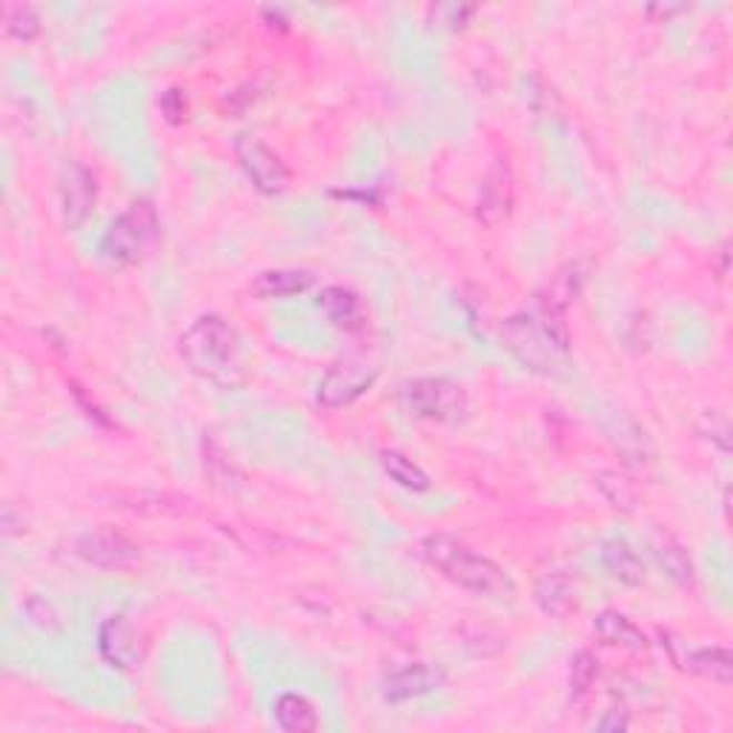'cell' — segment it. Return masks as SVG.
<instances>
[{"instance_id":"obj_9","label":"cell","mask_w":733,"mask_h":733,"mask_svg":"<svg viewBox=\"0 0 733 733\" xmlns=\"http://www.w3.org/2000/svg\"><path fill=\"white\" fill-rule=\"evenodd\" d=\"M78 556L96 568H103V571H123V568L138 564V548L121 533L98 530V533H87L78 542Z\"/></svg>"},{"instance_id":"obj_16","label":"cell","mask_w":733,"mask_h":733,"mask_svg":"<svg viewBox=\"0 0 733 733\" xmlns=\"http://www.w3.org/2000/svg\"><path fill=\"white\" fill-rule=\"evenodd\" d=\"M536 604L542 608V613L553 619L571 616L573 608H576V591H573L571 579L564 573H548V576L539 579Z\"/></svg>"},{"instance_id":"obj_2","label":"cell","mask_w":733,"mask_h":733,"mask_svg":"<svg viewBox=\"0 0 733 733\" xmlns=\"http://www.w3.org/2000/svg\"><path fill=\"white\" fill-rule=\"evenodd\" d=\"M421 550H424V559H428L444 579H450V582L464 588V591L475 593V596H516V584L504 573V568H499L493 559H488L484 553H479V550L468 548V544L439 533V536L424 539Z\"/></svg>"},{"instance_id":"obj_10","label":"cell","mask_w":733,"mask_h":733,"mask_svg":"<svg viewBox=\"0 0 733 733\" xmlns=\"http://www.w3.org/2000/svg\"><path fill=\"white\" fill-rule=\"evenodd\" d=\"M444 685V673L433 665H424V662H415V665H404L399 671H393L381 685V696L384 702H410L419 700V696H428V693L439 691Z\"/></svg>"},{"instance_id":"obj_3","label":"cell","mask_w":733,"mask_h":733,"mask_svg":"<svg viewBox=\"0 0 733 733\" xmlns=\"http://www.w3.org/2000/svg\"><path fill=\"white\" fill-rule=\"evenodd\" d=\"M401 401L415 419H428L435 424H459L468 419L470 401L462 384L450 379H415L401 388Z\"/></svg>"},{"instance_id":"obj_6","label":"cell","mask_w":733,"mask_h":733,"mask_svg":"<svg viewBox=\"0 0 733 733\" xmlns=\"http://www.w3.org/2000/svg\"><path fill=\"white\" fill-rule=\"evenodd\" d=\"M235 158L252 187L264 195H281L290 187V170L275 150L252 135L235 138Z\"/></svg>"},{"instance_id":"obj_20","label":"cell","mask_w":733,"mask_h":733,"mask_svg":"<svg viewBox=\"0 0 733 733\" xmlns=\"http://www.w3.org/2000/svg\"><path fill=\"white\" fill-rule=\"evenodd\" d=\"M653 556H656V562L662 564V571H665L673 582L685 584V588L693 584L691 556H687L685 548H682L671 533H656V536H653Z\"/></svg>"},{"instance_id":"obj_21","label":"cell","mask_w":733,"mask_h":733,"mask_svg":"<svg viewBox=\"0 0 733 733\" xmlns=\"http://www.w3.org/2000/svg\"><path fill=\"white\" fill-rule=\"evenodd\" d=\"M381 468H384V473H388L399 488L413 490V493H424V490L430 488V475L424 473L413 459L399 453V450H384V453H381Z\"/></svg>"},{"instance_id":"obj_18","label":"cell","mask_w":733,"mask_h":733,"mask_svg":"<svg viewBox=\"0 0 733 733\" xmlns=\"http://www.w3.org/2000/svg\"><path fill=\"white\" fill-rule=\"evenodd\" d=\"M596 633L602 642L608 645H619L627 647V651H645L647 647V636L642 633V627H636L625 613L619 611H602L596 616Z\"/></svg>"},{"instance_id":"obj_13","label":"cell","mask_w":733,"mask_h":733,"mask_svg":"<svg viewBox=\"0 0 733 733\" xmlns=\"http://www.w3.org/2000/svg\"><path fill=\"white\" fill-rule=\"evenodd\" d=\"M602 564L604 571L611 573L619 584H627V588L645 584V562H642V556L625 539H608V542H602Z\"/></svg>"},{"instance_id":"obj_19","label":"cell","mask_w":733,"mask_h":733,"mask_svg":"<svg viewBox=\"0 0 733 733\" xmlns=\"http://www.w3.org/2000/svg\"><path fill=\"white\" fill-rule=\"evenodd\" d=\"M685 667L722 687L733 682V656L725 647H696V651H687Z\"/></svg>"},{"instance_id":"obj_4","label":"cell","mask_w":733,"mask_h":733,"mask_svg":"<svg viewBox=\"0 0 733 733\" xmlns=\"http://www.w3.org/2000/svg\"><path fill=\"white\" fill-rule=\"evenodd\" d=\"M158 235V212L150 201H138L107 227L101 252L116 264H135Z\"/></svg>"},{"instance_id":"obj_1","label":"cell","mask_w":733,"mask_h":733,"mask_svg":"<svg viewBox=\"0 0 733 733\" xmlns=\"http://www.w3.org/2000/svg\"><path fill=\"white\" fill-rule=\"evenodd\" d=\"M178 353L192 373L218 388H238L244 381V347L235 327L221 315H201L178 339Z\"/></svg>"},{"instance_id":"obj_12","label":"cell","mask_w":733,"mask_h":733,"mask_svg":"<svg viewBox=\"0 0 733 733\" xmlns=\"http://www.w3.org/2000/svg\"><path fill=\"white\" fill-rule=\"evenodd\" d=\"M513 195H516L513 192V172H510L508 163H496L488 172L482 192H479V218L488 227H499L513 210Z\"/></svg>"},{"instance_id":"obj_5","label":"cell","mask_w":733,"mask_h":733,"mask_svg":"<svg viewBox=\"0 0 733 733\" xmlns=\"http://www.w3.org/2000/svg\"><path fill=\"white\" fill-rule=\"evenodd\" d=\"M502 341L524 366L539 370V373H556L559 361L564 355L562 347L550 339L542 324L528 313H519L504 321Z\"/></svg>"},{"instance_id":"obj_25","label":"cell","mask_w":733,"mask_h":733,"mask_svg":"<svg viewBox=\"0 0 733 733\" xmlns=\"http://www.w3.org/2000/svg\"><path fill=\"white\" fill-rule=\"evenodd\" d=\"M475 12V7H459V3H448V7H435L433 14L439 23H448V27H462L470 14Z\"/></svg>"},{"instance_id":"obj_7","label":"cell","mask_w":733,"mask_h":733,"mask_svg":"<svg viewBox=\"0 0 733 733\" xmlns=\"http://www.w3.org/2000/svg\"><path fill=\"white\" fill-rule=\"evenodd\" d=\"M58 195H61V215L67 230H78L87 224V218L92 215L98 201V183L96 175L78 161H69L61 170V183H58Z\"/></svg>"},{"instance_id":"obj_24","label":"cell","mask_w":733,"mask_h":733,"mask_svg":"<svg viewBox=\"0 0 733 733\" xmlns=\"http://www.w3.org/2000/svg\"><path fill=\"white\" fill-rule=\"evenodd\" d=\"M161 112L170 123H181L187 118V98L181 89H167L161 96Z\"/></svg>"},{"instance_id":"obj_15","label":"cell","mask_w":733,"mask_h":733,"mask_svg":"<svg viewBox=\"0 0 733 733\" xmlns=\"http://www.w3.org/2000/svg\"><path fill=\"white\" fill-rule=\"evenodd\" d=\"M321 313L333 321L341 330H359L364 324V315H361V299L353 290L347 287H324L315 299Z\"/></svg>"},{"instance_id":"obj_14","label":"cell","mask_w":733,"mask_h":733,"mask_svg":"<svg viewBox=\"0 0 733 733\" xmlns=\"http://www.w3.org/2000/svg\"><path fill=\"white\" fill-rule=\"evenodd\" d=\"M315 275L307 270H264L252 281V295L259 299H290L313 287Z\"/></svg>"},{"instance_id":"obj_23","label":"cell","mask_w":733,"mask_h":733,"mask_svg":"<svg viewBox=\"0 0 733 733\" xmlns=\"http://www.w3.org/2000/svg\"><path fill=\"white\" fill-rule=\"evenodd\" d=\"M596 673H599V662L593 653L588 651H579L576 656H573L571 662V693L573 700H579V696H584V693L591 691V685L596 682Z\"/></svg>"},{"instance_id":"obj_26","label":"cell","mask_w":733,"mask_h":733,"mask_svg":"<svg viewBox=\"0 0 733 733\" xmlns=\"http://www.w3.org/2000/svg\"><path fill=\"white\" fill-rule=\"evenodd\" d=\"M631 725V720H627L625 713L622 711H611L608 716H604L602 722H599V731H619V727H627Z\"/></svg>"},{"instance_id":"obj_8","label":"cell","mask_w":733,"mask_h":733,"mask_svg":"<svg viewBox=\"0 0 733 733\" xmlns=\"http://www.w3.org/2000/svg\"><path fill=\"white\" fill-rule=\"evenodd\" d=\"M375 366L364 361H339L324 373L319 384V401L324 408L335 410L344 404H353L355 399L366 393L375 384Z\"/></svg>"},{"instance_id":"obj_17","label":"cell","mask_w":733,"mask_h":733,"mask_svg":"<svg viewBox=\"0 0 733 733\" xmlns=\"http://www.w3.org/2000/svg\"><path fill=\"white\" fill-rule=\"evenodd\" d=\"M272 713H275V722H279L281 731L310 733L319 727L315 705L307 696H301V693H281L275 705H272Z\"/></svg>"},{"instance_id":"obj_11","label":"cell","mask_w":733,"mask_h":733,"mask_svg":"<svg viewBox=\"0 0 733 733\" xmlns=\"http://www.w3.org/2000/svg\"><path fill=\"white\" fill-rule=\"evenodd\" d=\"M98 653L103 662L118 671H130L141 662V645H138L135 627L123 616L107 619L98 631Z\"/></svg>"},{"instance_id":"obj_22","label":"cell","mask_w":733,"mask_h":733,"mask_svg":"<svg viewBox=\"0 0 733 733\" xmlns=\"http://www.w3.org/2000/svg\"><path fill=\"white\" fill-rule=\"evenodd\" d=\"M3 29L18 41H34L41 34V18L27 3H9L3 9Z\"/></svg>"}]
</instances>
